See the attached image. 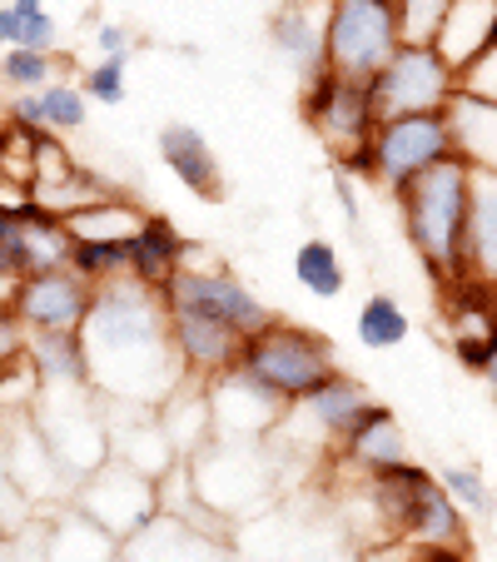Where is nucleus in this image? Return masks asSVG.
Returning <instances> with one entry per match:
<instances>
[{
	"label": "nucleus",
	"mask_w": 497,
	"mask_h": 562,
	"mask_svg": "<svg viewBox=\"0 0 497 562\" xmlns=\"http://www.w3.org/2000/svg\"><path fill=\"white\" fill-rule=\"evenodd\" d=\"M80 339L90 359V389L105 404L159 408L184 383L180 353L170 344V308L129 274L95 289Z\"/></svg>",
	"instance_id": "obj_1"
},
{
	"label": "nucleus",
	"mask_w": 497,
	"mask_h": 562,
	"mask_svg": "<svg viewBox=\"0 0 497 562\" xmlns=\"http://www.w3.org/2000/svg\"><path fill=\"white\" fill-rule=\"evenodd\" d=\"M467 165L458 155L438 159L433 170H423L418 180H408L398 190L403 229L408 245L418 249V259L428 265V274L438 284L463 279V234H467Z\"/></svg>",
	"instance_id": "obj_2"
},
{
	"label": "nucleus",
	"mask_w": 497,
	"mask_h": 562,
	"mask_svg": "<svg viewBox=\"0 0 497 562\" xmlns=\"http://www.w3.org/2000/svg\"><path fill=\"white\" fill-rule=\"evenodd\" d=\"M369 493H373V503H379L383 522L393 528V538L413 542V548H463L467 552L463 508H458L443 483H438L428 468L413 463V458L369 473Z\"/></svg>",
	"instance_id": "obj_3"
},
{
	"label": "nucleus",
	"mask_w": 497,
	"mask_h": 562,
	"mask_svg": "<svg viewBox=\"0 0 497 562\" xmlns=\"http://www.w3.org/2000/svg\"><path fill=\"white\" fill-rule=\"evenodd\" d=\"M234 369L249 373L259 389H269L279 404H298L328 373H339V359H334V344H328L324 334L304 329V324L269 318L264 329H255L239 344Z\"/></svg>",
	"instance_id": "obj_4"
},
{
	"label": "nucleus",
	"mask_w": 497,
	"mask_h": 562,
	"mask_svg": "<svg viewBox=\"0 0 497 562\" xmlns=\"http://www.w3.org/2000/svg\"><path fill=\"white\" fill-rule=\"evenodd\" d=\"M393 0H324V65L343 80H373L398 50Z\"/></svg>",
	"instance_id": "obj_5"
},
{
	"label": "nucleus",
	"mask_w": 497,
	"mask_h": 562,
	"mask_svg": "<svg viewBox=\"0 0 497 562\" xmlns=\"http://www.w3.org/2000/svg\"><path fill=\"white\" fill-rule=\"evenodd\" d=\"M31 418H35V428L45 434V443L55 448V458L65 463V473H70L75 483L110 458V408L90 383L41 389V404H35Z\"/></svg>",
	"instance_id": "obj_6"
},
{
	"label": "nucleus",
	"mask_w": 497,
	"mask_h": 562,
	"mask_svg": "<svg viewBox=\"0 0 497 562\" xmlns=\"http://www.w3.org/2000/svg\"><path fill=\"white\" fill-rule=\"evenodd\" d=\"M304 125L318 135L334 165H349L359 149H369L373 130H379V105H373L369 80H343V75L324 70L314 75L298 95Z\"/></svg>",
	"instance_id": "obj_7"
},
{
	"label": "nucleus",
	"mask_w": 497,
	"mask_h": 562,
	"mask_svg": "<svg viewBox=\"0 0 497 562\" xmlns=\"http://www.w3.org/2000/svg\"><path fill=\"white\" fill-rule=\"evenodd\" d=\"M159 299H165V308H184V314H200V318H210V324H224V329L239 334V339H249V334L264 329L269 318H274L249 284H239V279L219 265L204 269L200 259H184L180 274L159 289Z\"/></svg>",
	"instance_id": "obj_8"
},
{
	"label": "nucleus",
	"mask_w": 497,
	"mask_h": 562,
	"mask_svg": "<svg viewBox=\"0 0 497 562\" xmlns=\"http://www.w3.org/2000/svg\"><path fill=\"white\" fill-rule=\"evenodd\" d=\"M70 503L80 513H90L100 528H110L120 542H129L159 518V483L149 473H139V468L120 463V458H105L75 483Z\"/></svg>",
	"instance_id": "obj_9"
},
{
	"label": "nucleus",
	"mask_w": 497,
	"mask_h": 562,
	"mask_svg": "<svg viewBox=\"0 0 497 562\" xmlns=\"http://www.w3.org/2000/svg\"><path fill=\"white\" fill-rule=\"evenodd\" d=\"M448 155H453V135H448L443 110H433V115H388L379 120V130L369 139V175L383 190L398 194L403 184L433 170Z\"/></svg>",
	"instance_id": "obj_10"
},
{
	"label": "nucleus",
	"mask_w": 497,
	"mask_h": 562,
	"mask_svg": "<svg viewBox=\"0 0 497 562\" xmlns=\"http://www.w3.org/2000/svg\"><path fill=\"white\" fill-rule=\"evenodd\" d=\"M379 120L388 115H433L453 100L458 70L433 50V45H398L393 60L369 80Z\"/></svg>",
	"instance_id": "obj_11"
},
{
	"label": "nucleus",
	"mask_w": 497,
	"mask_h": 562,
	"mask_svg": "<svg viewBox=\"0 0 497 562\" xmlns=\"http://www.w3.org/2000/svg\"><path fill=\"white\" fill-rule=\"evenodd\" d=\"M5 304L15 308V318H21L25 329H80L90 304H95V289L75 274V269L55 265V269L25 274Z\"/></svg>",
	"instance_id": "obj_12"
},
{
	"label": "nucleus",
	"mask_w": 497,
	"mask_h": 562,
	"mask_svg": "<svg viewBox=\"0 0 497 562\" xmlns=\"http://www.w3.org/2000/svg\"><path fill=\"white\" fill-rule=\"evenodd\" d=\"M5 468H11V483L31 508H55V503H70L75 477L65 473V463L55 458V448L45 443V434L35 428V418H15L5 424Z\"/></svg>",
	"instance_id": "obj_13"
},
{
	"label": "nucleus",
	"mask_w": 497,
	"mask_h": 562,
	"mask_svg": "<svg viewBox=\"0 0 497 562\" xmlns=\"http://www.w3.org/2000/svg\"><path fill=\"white\" fill-rule=\"evenodd\" d=\"M214 414V438H269L279 428V418L289 414V404H279L269 389H259L249 373L224 369L204 383Z\"/></svg>",
	"instance_id": "obj_14"
},
{
	"label": "nucleus",
	"mask_w": 497,
	"mask_h": 562,
	"mask_svg": "<svg viewBox=\"0 0 497 562\" xmlns=\"http://www.w3.org/2000/svg\"><path fill=\"white\" fill-rule=\"evenodd\" d=\"M35 542H41L45 562H120L125 542L110 528H100L90 513H80L75 503H55L35 518Z\"/></svg>",
	"instance_id": "obj_15"
},
{
	"label": "nucleus",
	"mask_w": 497,
	"mask_h": 562,
	"mask_svg": "<svg viewBox=\"0 0 497 562\" xmlns=\"http://www.w3.org/2000/svg\"><path fill=\"white\" fill-rule=\"evenodd\" d=\"M159 159L170 165V175L204 204H219L224 200V165L214 155V145L200 135L194 125H165L159 130Z\"/></svg>",
	"instance_id": "obj_16"
},
{
	"label": "nucleus",
	"mask_w": 497,
	"mask_h": 562,
	"mask_svg": "<svg viewBox=\"0 0 497 562\" xmlns=\"http://www.w3.org/2000/svg\"><path fill=\"white\" fill-rule=\"evenodd\" d=\"M170 344L180 353L184 379H204L210 383L214 373L234 369L239 359V334H229L224 324H210L200 314H184V308H170Z\"/></svg>",
	"instance_id": "obj_17"
},
{
	"label": "nucleus",
	"mask_w": 497,
	"mask_h": 562,
	"mask_svg": "<svg viewBox=\"0 0 497 562\" xmlns=\"http://www.w3.org/2000/svg\"><path fill=\"white\" fill-rule=\"evenodd\" d=\"M463 269L477 279V284L497 289V170H473L467 175Z\"/></svg>",
	"instance_id": "obj_18"
},
{
	"label": "nucleus",
	"mask_w": 497,
	"mask_h": 562,
	"mask_svg": "<svg viewBox=\"0 0 497 562\" xmlns=\"http://www.w3.org/2000/svg\"><path fill=\"white\" fill-rule=\"evenodd\" d=\"M269 41L298 70V80H314L324 75V11H314V0H284L274 15H269Z\"/></svg>",
	"instance_id": "obj_19"
},
{
	"label": "nucleus",
	"mask_w": 497,
	"mask_h": 562,
	"mask_svg": "<svg viewBox=\"0 0 497 562\" xmlns=\"http://www.w3.org/2000/svg\"><path fill=\"white\" fill-rule=\"evenodd\" d=\"M443 120L448 135H453V155L467 170H497V100L453 90V100L443 105Z\"/></svg>",
	"instance_id": "obj_20"
},
{
	"label": "nucleus",
	"mask_w": 497,
	"mask_h": 562,
	"mask_svg": "<svg viewBox=\"0 0 497 562\" xmlns=\"http://www.w3.org/2000/svg\"><path fill=\"white\" fill-rule=\"evenodd\" d=\"M184 259H190V239H184L165 214H149V220L139 224V234L129 239V269L125 274L135 279V284H145V289L159 294V289L184 269Z\"/></svg>",
	"instance_id": "obj_21"
},
{
	"label": "nucleus",
	"mask_w": 497,
	"mask_h": 562,
	"mask_svg": "<svg viewBox=\"0 0 497 562\" xmlns=\"http://www.w3.org/2000/svg\"><path fill=\"white\" fill-rule=\"evenodd\" d=\"M369 404H373V393L363 389L359 379H349V373L339 369V373H328L314 393H304V398H298V404H289V408H294V414H304L308 424L318 428V438L339 443V438L359 424V414Z\"/></svg>",
	"instance_id": "obj_22"
},
{
	"label": "nucleus",
	"mask_w": 497,
	"mask_h": 562,
	"mask_svg": "<svg viewBox=\"0 0 497 562\" xmlns=\"http://www.w3.org/2000/svg\"><path fill=\"white\" fill-rule=\"evenodd\" d=\"M339 453L349 458L353 468H363V473H379V468H393V463L408 458V434L398 428L393 408L369 404L359 414V424L339 438Z\"/></svg>",
	"instance_id": "obj_23"
},
{
	"label": "nucleus",
	"mask_w": 497,
	"mask_h": 562,
	"mask_svg": "<svg viewBox=\"0 0 497 562\" xmlns=\"http://www.w3.org/2000/svg\"><path fill=\"white\" fill-rule=\"evenodd\" d=\"M493 41H497V0H453L433 50L443 55L453 70H463V65L477 60Z\"/></svg>",
	"instance_id": "obj_24"
},
{
	"label": "nucleus",
	"mask_w": 497,
	"mask_h": 562,
	"mask_svg": "<svg viewBox=\"0 0 497 562\" xmlns=\"http://www.w3.org/2000/svg\"><path fill=\"white\" fill-rule=\"evenodd\" d=\"M159 428L170 438V448L180 458H194L204 443L214 438V414H210V393H204V379H184L180 389L155 408Z\"/></svg>",
	"instance_id": "obj_25"
},
{
	"label": "nucleus",
	"mask_w": 497,
	"mask_h": 562,
	"mask_svg": "<svg viewBox=\"0 0 497 562\" xmlns=\"http://www.w3.org/2000/svg\"><path fill=\"white\" fill-rule=\"evenodd\" d=\"M25 359L35 363L45 389H70V383H90V359L80 329H25Z\"/></svg>",
	"instance_id": "obj_26"
},
{
	"label": "nucleus",
	"mask_w": 497,
	"mask_h": 562,
	"mask_svg": "<svg viewBox=\"0 0 497 562\" xmlns=\"http://www.w3.org/2000/svg\"><path fill=\"white\" fill-rule=\"evenodd\" d=\"M145 220H149V210L120 200V194H100V200H90L86 210L65 214L60 224L70 239H86V245H129Z\"/></svg>",
	"instance_id": "obj_27"
},
{
	"label": "nucleus",
	"mask_w": 497,
	"mask_h": 562,
	"mask_svg": "<svg viewBox=\"0 0 497 562\" xmlns=\"http://www.w3.org/2000/svg\"><path fill=\"white\" fill-rule=\"evenodd\" d=\"M294 279L314 299H339L343 284H349V279H343L339 249L328 245V239H304V245L294 249Z\"/></svg>",
	"instance_id": "obj_28"
},
{
	"label": "nucleus",
	"mask_w": 497,
	"mask_h": 562,
	"mask_svg": "<svg viewBox=\"0 0 497 562\" xmlns=\"http://www.w3.org/2000/svg\"><path fill=\"white\" fill-rule=\"evenodd\" d=\"M41 373L25 359V349L15 353L11 363H0V428L15 424V418H31L35 404H41Z\"/></svg>",
	"instance_id": "obj_29"
},
{
	"label": "nucleus",
	"mask_w": 497,
	"mask_h": 562,
	"mask_svg": "<svg viewBox=\"0 0 497 562\" xmlns=\"http://www.w3.org/2000/svg\"><path fill=\"white\" fill-rule=\"evenodd\" d=\"M408 314L398 308V299H388V294H373V299H363V308H359V344L363 349H373V353H383V349H398L403 339H408Z\"/></svg>",
	"instance_id": "obj_30"
},
{
	"label": "nucleus",
	"mask_w": 497,
	"mask_h": 562,
	"mask_svg": "<svg viewBox=\"0 0 497 562\" xmlns=\"http://www.w3.org/2000/svg\"><path fill=\"white\" fill-rule=\"evenodd\" d=\"M65 269H75L90 289L115 284V279H125V269H129V245H86V239H70Z\"/></svg>",
	"instance_id": "obj_31"
},
{
	"label": "nucleus",
	"mask_w": 497,
	"mask_h": 562,
	"mask_svg": "<svg viewBox=\"0 0 497 562\" xmlns=\"http://www.w3.org/2000/svg\"><path fill=\"white\" fill-rule=\"evenodd\" d=\"M35 100H41V120H45L50 135H70V130L86 125L90 100H86V90L70 86V80H50V86H41Z\"/></svg>",
	"instance_id": "obj_32"
},
{
	"label": "nucleus",
	"mask_w": 497,
	"mask_h": 562,
	"mask_svg": "<svg viewBox=\"0 0 497 562\" xmlns=\"http://www.w3.org/2000/svg\"><path fill=\"white\" fill-rule=\"evenodd\" d=\"M55 65H60L55 50H25V45H11V50H0V80H5L15 95H25V90L50 86Z\"/></svg>",
	"instance_id": "obj_33"
},
{
	"label": "nucleus",
	"mask_w": 497,
	"mask_h": 562,
	"mask_svg": "<svg viewBox=\"0 0 497 562\" xmlns=\"http://www.w3.org/2000/svg\"><path fill=\"white\" fill-rule=\"evenodd\" d=\"M448 5H453V0H393V11H398V41L403 45H438Z\"/></svg>",
	"instance_id": "obj_34"
},
{
	"label": "nucleus",
	"mask_w": 497,
	"mask_h": 562,
	"mask_svg": "<svg viewBox=\"0 0 497 562\" xmlns=\"http://www.w3.org/2000/svg\"><path fill=\"white\" fill-rule=\"evenodd\" d=\"M11 15H15V45H25V50H55L60 25L45 11V0H11Z\"/></svg>",
	"instance_id": "obj_35"
},
{
	"label": "nucleus",
	"mask_w": 497,
	"mask_h": 562,
	"mask_svg": "<svg viewBox=\"0 0 497 562\" xmlns=\"http://www.w3.org/2000/svg\"><path fill=\"white\" fill-rule=\"evenodd\" d=\"M125 70H129V55H100V60L80 75L86 100H95V105H120V100H125Z\"/></svg>",
	"instance_id": "obj_36"
},
{
	"label": "nucleus",
	"mask_w": 497,
	"mask_h": 562,
	"mask_svg": "<svg viewBox=\"0 0 497 562\" xmlns=\"http://www.w3.org/2000/svg\"><path fill=\"white\" fill-rule=\"evenodd\" d=\"M438 483H443L448 498H453L463 513H477V518H487V513H493V493H487V483H483V473H477V468H443V473H438Z\"/></svg>",
	"instance_id": "obj_37"
},
{
	"label": "nucleus",
	"mask_w": 497,
	"mask_h": 562,
	"mask_svg": "<svg viewBox=\"0 0 497 562\" xmlns=\"http://www.w3.org/2000/svg\"><path fill=\"white\" fill-rule=\"evenodd\" d=\"M458 90H467V95H483V100H497V41L487 45L477 60H467L463 70H458Z\"/></svg>",
	"instance_id": "obj_38"
},
{
	"label": "nucleus",
	"mask_w": 497,
	"mask_h": 562,
	"mask_svg": "<svg viewBox=\"0 0 497 562\" xmlns=\"http://www.w3.org/2000/svg\"><path fill=\"white\" fill-rule=\"evenodd\" d=\"M21 344H25V324L15 318V308L0 299V363H11L15 353H21Z\"/></svg>",
	"instance_id": "obj_39"
},
{
	"label": "nucleus",
	"mask_w": 497,
	"mask_h": 562,
	"mask_svg": "<svg viewBox=\"0 0 497 562\" xmlns=\"http://www.w3.org/2000/svg\"><path fill=\"white\" fill-rule=\"evenodd\" d=\"M5 120H11L15 130H31V135H41L45 120H41V100H35V90L15 95V100H11V110H5Z\"/></svg>",
	"instance_id": "obj_40"
},
{
	"label": "nucleus",
	"mask_w": 497,
	"mask_h": 562,
	"mask_svg": "<svg viewBox=\"0 0 497 562\" xmlns=\"http://www.w3.org/2000/svg\"><path fill=\"white\" fill-rule=\"evenodd\" d=\"M0 503H11L15 513H25V518H35V508L21 498V493H15V483H11V468H5V428H0ZM0 518H5V513H0Z\"/></svg>",
	"instance_id": "obj_41"
},
{
	"label": "nucleus",
	"mask_w": 497,
	"mask_h": 562,
	"mask_svg": "<svg viewBox=\"0 0 497 562\" xmlns=\"http://www.w3.org/2000/svg\"><path fill=\"white\" fill-rule=\"evenodd\" d=\"M95 50L100 55H129V50H135V35H129L125 25H100V31H95Z\"/></svg>",
	"instance_id": "obj_42"
},
{
	"label": "nucleus",
	"mask_w": 497,
	"mask_h": 562,
	"mask_svg": "<svg viewBox=\"0 0 497 562\" xmlns=\"http://www.w3.org/2000/svg\"><path fill=\"white\" fill-rule=\"evenodd\" d=\"M0 184H11V149H5V125H0Z\"/></svg>",
	"instance_id": "obj_43"
},
{
	"label": "nucleus",
	"mask_w": 497,
	"mask_h": 562,
	"mask_svg": "<svg viewBox=\"0 0 497 562\" xmlns=\"http://www.w3.org/2000/svg\"><path fill=\"white\" fill-rule=\"evenodd\" d=\"M483 379H487V389H493V398H497V349H493V359L483 363Z\"/></svg>",
	"instance_id": "obj_44"
},
{
	"label": "nucleus",
	"mask_w": 497,
	"mask_h": 562,
	"mask_svg": "<svg viewBox=\"0 0 497 562\" xmlns=\"http://www.w3.org/2000/svg\"><path fill=\"white\" fill-rule=\"evenodd\" d=\"M0 299H11V284H5V274H0Z\"/></svg>",
	"instance_id": "obj_45"
},
{
	"label": "nucleus",
	"mask_w": 497,
	"mask_h": 562,
	"mask_svg": "<svg viewBox=\"0 0 497 562\" xmlns=\"http://www.w3.org/2000/svg\"><path fill=\"white\" fill-rule=\"evenodd\" d=\"M0 538H11V528H5V518H0Z\"/></svg>",
	"instance_id": "obj_46"
}]
</instances>
